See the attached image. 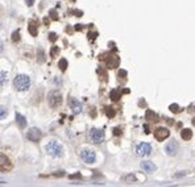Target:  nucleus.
<instances>
[{
	"label": "nucleus",
	"mask_w": 195,
	"mask_h": 187,
	"mask_svg": "<svg viewBox=\"0 0 195 187\" xmlns=\"http://www.w3.org/2000/svg\"><path fill=\"white\" fill-rule=\"evenodd\" d=\"M120 96H121V92L119 90H112V91H111V94H109V98L112 99V100H115V102L119 100Z\"/></svg>",
	"instance_id": "a211bd4d"
},
{
	"label": "nucleus",
	"mask_w": 195,
	"mask_h": 187,
	"mask_svg": "<svg viewBox=\"0 0 195 187\" xmlns=\"http://www.w3.org/2000/svg\"><path fill=\"white\" fill-rule=\"evenodd\" d=\"M90 139L92 142H95V144H102L104 141V132L102 129L94 128L90 130Z\"/></svg>",
	"instance_id": "39448f33"
},
{
	"label": "nucleus",
	"mask_w": 195,
	"mask_h": 187,
	"mask_svg": "<svg viewBox=\"0 0 195 187\" xmlns=\"http://www.w3.org/2000/svg\"><path fill=\"white\" fill-rule=\"evenodd\" d=\"M8 116V109L3 107V106H0V120H3Z\"/></svg>",
	"instance_id": "aec40b11"
},
{
	"label": "nucleus",
	"mask_w": 195,
	"mask_h": 187,
	"mask_svg": "<svg viewBox=\"0 0 195 187\" xmlns=\"http://www.w3.org/2000/svg\"><path fill=\"white\" fill-rule=\"evenodd\" d=\"M2 52H3V43L0 42V53H2Z\"/></svg>",
	"instance_id": "72a5a7b5"
},
{
	"label": "nucleus",
	"mask_w": 195,
	"mask_h": 187,
	"mask_svg": "<svg viewBox=\"0 0 195 187\" xmlns=\"http://www.w3.org/2000/svg\"><path fill=\"white\" fill-rule=\"evenodd\" d=\"M88 36H91V38H96V33H90Z\"/></svg>",
	"instance_id": "7c9ffc66"
},
{
	"label": "nucleus",
	"mask_w": 195,
	"mask_h": 187,
	"mask_svg": "<svg viewBox=\"0 0 195 187\" xmlns=\"http://www.w3.org/2000/svg\"><path fill=\"white\" fill-rule=\"evenodd\" d=\"M146 120H149V121H158V117L154 112L149 109V111H146Z\"/></svg>",
	"instance_id": "f3484780"
},
{
	"label": "nucleus",
	"mask_w": 195,
	"mask_h": 187,
	"mask_svg": "<svg viewBox=\"0 0 195 187\" xmlns=\"http://www.w3.org/2000/svg\"><path fill=\"white\" fill-rule=\"evenodd\" d=\"M26 4H28V5H29V7H30V5L33 4V0H26Z\"/></svg>",
	"instance_id": "2f4dec72"
},
{
	"label": "nucleus",
	"mask_w": 195,
	"mask_h": 187,
	"mask_svg": "<svg viewBox=\"0 0 195 187\" xmlns=\"http://www.w3.org/2000/svg\"><path fill=\"white\" fill-rule=\"evenodd\" d=\"M29 32L32 33V36H37V33H38V30H37V24L35 23V21H29Z\"/></svg>",
	"instance_id": "dca6fc26"
},
{
	"label": "nucleus",
	"mask_w": 195,
	"mask_h": 187,
	"mask_svg": "<svg viewBox=\"0 0 195 187\" xmlns=\"http://www.w3.org/2000/svg\"><path fill=\"white\" fill-rule=\"evenodd\" d=\"M48 100H49V104H50V107H58L61 103H62V95L58 92V91H52L49 94V96H48Z\"/></svg>",
	"instance_id": "7ed1b4c3"
},
{
	"label": "nucleus",
	"mask_w": 195,
	"mask_h": 187,
	"mask_svg": "<svg viewBox=\"0 0 195 187\" xmlns=\"http://www.w3.org/2000/svg\"><path fill=\"white\" fill-rule=\"evenodd\" d=\"M150 152H152V146H150V144H148V142H141V144H138L136 148V154L138 157L149 156Z\"/></svg>",
	"instance_id": "20e7f679"
},
{
	"label": "nucleus",
	"mask_w": 195,
	"mask_h": 187,
	"mask_svg": "<svg viewBox=\"0 0 195 187\" xmlns=\"http://www.w3.org/2000/svg\"><path fill=\"white\" fill-rule=\"evenodd\" d=\"M169 108H170V111H171V112H179V111H181L179 107H178L177 104H171V106H170Z\"/></svg>",
	"instance_id": "393cba45"
},
{
	"label": "nucleus",
	"mask_w": 195,
	"mask_h": 187,
	"mask_svg": "<svg viewBox=\"0 0 195 187\" xmlns=\"http://www.w3.org/2000/svg\"><path fill=\"white\" fill-rule=\"evenodd\" d=\"M12 40H13L15 42H19V41H20V32H19V30H15V32H13Z\"/></svg>",
	"instance_id": "b1692460"
},
{
	"label": "nucleus",
	"mask_w": 195,
	"mask_h": 187,
	"mask_svg": "<svg viewBox=\"0 0 195 187\" xmlns=\"http://www.w3.org/2000/svg\"><path fill=\"white\" fill-rule=\"evenodd\" d=\"M58 54H59V49H58L57 46H53V49L50 50V56H52V57L54 58V57H57Z\"/></svg>",
	"instance_id": "5701e85b"
},
{
	"label": "nucleus",
	"mask_w": 195,
	"mask_h": 187,
	"mask_svg": "<svg viewBox=\"0 0 195 187\" xmlns=\"http://www.w3.org/2000/svg\"><path fill=\"white\" fill-rule=\"evenodd\" d=\"M50 17H52L53 20H57V19H58L57 12H55V11H50Z\"/></svg>",
	"instance_id": "a878e982"
},
{
	"label": "nucleus",
	"mask_w": 195,
	"mask_h": 187,
	"mask_svg": "<svg viewBox=\"0 0 195 187\" xmlns=\"http://www.w3.org/2000/svg\"><path fill=\"white\" fill-rule=\"evenodd\" d=\"M11 167H12V165H11L9 159L4 154H0V170H9Z\"/></svg>",
	"instance_id": "9b49d317"
},
{
	"label": "nucleus",
	"mask_w": 195,
	"mask_h": 187,
	"mask_svg": "<svg viewBox=\"0 0 195 187\" xmlns=\"http://www.w3.org/2000/svg\"><path fill=\"white\" fill-rule=\"evenodd\" d=\"M70 178H71V179H77V178H81V175H79V174H75V175H70Z\"/></svg>",
	"instance_id": "c85d7f7f"
},
{
	"label": "nucleus",
	"mask_w": 195,
	"mask_h": 187,
	"mask_svg": "<svg viewBox=\"0 0 195 187\" xmlns=\"http://www.w3.org/2000/svg\"><path fill=\"white\" fill-rule=\"evenodd\" d=\"M81 158L86 163H94L96 161V154H95V152H94V150L85 149V150L81 152Z\"/></svg>",
	"instance_id": "423d86ee"
},
{
	"label": "nucleus",
	"mask_w": 195,
	"mask_h": 187,
	"mask_svg": "<svg viewBox=\"0 0 195 187\" xmlns=\"http://www.w3.org/2000/svg\"><path fill=\"white\" fill-rule=\"evenodd\" d=\"M16 120H17V124L21 126V128H25L26 126V119H25V116H23V115L17 113L16 115Z\"/></svg>",
	"instance_id": "2eb2a0df"
},
{
	"label": "nucleus",
	"mask_w": 195,
	"mask_h": 187,
	"mask_svg": "<svg viewBox=\"0 0 195 187\" xmlns=\"http://www.w3.org/2000/svg\"><path fill=\"white\" fill-rule=\"evenodd\" d=\"M26 137H28V140H30L33 142H37V141H40V139L42 137V133L38 128H32L29 132H28Z\"/></svg>",
	"instance_id": "6e6552de"
},
{
	"label": "nucleus",
	"mask_w": 195,
	"mask_h": 187,
	"mask_svg": "<svg viewBox=\"0 0 195 187\" xmlns=\"http://www.w3.org/2000/svg\"><path fill=\"white\" fill-rule=\"evenodd\" d=\"M169 136H170V132L168 128H157L154 130V137L158 141H164V140L168 139Z\"/></svg>",
	"instance_id": "0eeeda50"
},
{
	"label": "nucleus",
	"mask_w": 195,
	"mask_h": 187,
	"mask_svg": "<svg viewBox=\"0 0 195 187\" xmlns=\"http://www.w3.org/2000/svg\"><path fill=\"white\" fill-rule=\"evenodd\" d=\"M141 169L142 170H145L146 173H153L156 171V165L153 162H149V161H145V162H141Z\"/></svg>",
	"instance_id": "f8f14e48"
},
{
	"label": "nucleus",
	"mask_w": 195,
	"mask_h": 187,
	"mask_svg": "<svg viewBox=\"0 0 195 187\" xmlns=\"http://www.w3.org/2000/svg\"><path fill=\"white\" fill-rule=\"evenodd\" d=\"M75 29H77V30H81V29H82V26H81V25H77V26H75Z\"/></svg>",
	"instance_id": "473e14b6"
},
{
	"label": "nucleus",
	"mask_w": 195,
	"mask_h": 187,
	"mask_svg": "<svg viewBox=\"0 0 195 187\" xmlns=\"http://www.w3.org/2000/svg\"><path fill=\"white\" fill-rule=\"evenodd\" d=\"M119 76H120V78H121V76H123V78H125V76H127V71L125 70H120L119 71Z\"/></svg>",
	"instance_id": "cd10ccee"
},
{
	"label": "nucleus",
	"mask_w": 195,
	"mask_h": 187,
	"mask_svg": "<svg viewBox=\"0 0 195 187\" xmlns=\"http://www.w3.org/2000/svg\"><path fill=\"white\" fill-rule=\"evenodd\" d=\"M181 137L185 141H188V140H191L193 139V130L191 129H183L181 132Z\"/></svg>",
	"instance_id": "4468645a"
},
{
	"label": "nucleus",
	"mask_w": 195,
	"mask_h": 187,
	"mask_svg": "<svg viewBox=\"0 0 195 187\" xmlns=\"http://www.w3.org/2000/svg\"><path fill=\"white\" fill-rule=\"evenodd\" d=\"M114 133H115L116 136H119V135L121 133V132H120V129H119V128H115V132H114Z\"/></svg>",
	"instance_id": "c756f323"
},
{
	"label": "nucleus",
	"mask_w": 195,
	"mask_h": 187,
	"mask_svg": "<svg viewBox=\"0 0 195 187\" xmlns=\"http://www.w3.org/2000/svg\"><path fill=\"white\" fill-rule=\"evenodd\" d=\"M49 40L50 41H55V40H57V34H55V33H50V34H49Z\"/></svg>",
	"instance_id": "bb28decb"
},
{
	"label": "nucleus",
	"mask_w": 195,
	"mask_h": 187,
	"mask_svg": "<svg viewBox=\"0 0 195 187\" xmlns=\"http://www.w3.org/2000/svg\"><path fill=\"white\" fill-rule=\"evenodd\" d=\"M58 66H59V69H61V70H62V71H65L66 69H67V61H66L65 58H62V59H61V61H59Z\"/></svg>",
	"instance_id": "412c9836"
},
{
	"label": "nucleus",
	"mask_w": 195,
	"mask_h": 187,
	"mask_svg": "<svg viewBox=\"0 0 195 187\" xmlns=\"http://www.w3.org/2000/svg\"><path fill=\"white\" fill-rule=\"evenodd\" d=\"M119 63H120V59L116 54H111V56H108V58L105 59V65H107L108 69H116L119 66Z\"/></svg>",
	"instance_id": "1a4fd4ad"
},
{
	"label": "nucleus",
	"mask_w": 195,
	"mask_h": 187,
	"mask_svg": "<svg viewBox=\"0 0 195 187\" xmlns=\"http://www.w3.org/2000/svg\"><path fill=\"white\" fill-rule=\"evenodd\" d=\"M70 107H71V109H73L74 113H79L82 111V104L78 100H75V99H71L70 100Z\"/></svg>",
	"instance_id": "ddd939ff"
},
{
	"label": "nucleus",
	"mask_w": 195,
	"mask_h": 187,
	"mask_svg": "<svg viewBox=\"0 0 195 187\" xmlns=\"http://www.w3.org/2000/svg\"><path fill=\"white\" fill-rule=\"evenodd\" d=\"M178 149H179V146H178L175 141H170L169 144H166V146H165V152L168 156H175L178 153Z\"/></svg>",
	"instance_id": "9d476101"
},
{
	"label": "nucleus",
	"mask_w": 195,
	"mask_h": 187,
	"mask_svg": "<svg viewBox=\"0 0 195 187\" xmlns=\"http://www.w3.org/2000/svg\"><path fill=\"white\" fill-rule=\"evenodd\" d=\"M46 152L53 157H61L63 154V148L57 141H50L46 145Z\"/></svg>",
	"instance_id": "f03ea898"
},
{
	"label": "nucleus",
	"mask_w": 195,
	"mask_h": 187,
	"mask_svg": "<svg viewBox=\"0 0 195 187\" xmlns=\"http://www.w3.org/2000/svg\"><path fill=\"white\" fill-rule=\"evenodd\" d=\"M13 84H15V87H16V90H17V91H26L30 87V78L28 75L20 74V75H17L15 78Z\"/></svg>",
	"instance_id": "f257e3e1"
},
{
	"label": "nucleus",
	"mask_w": 195,
	"mask_h": 187,
	"mask_svg": "<svg viewBox=\"0 0 195 187\" xmlns=\"http://www.w3.org/2000/svg\"><path fill=\"white\" fill-rule=\"evenodd\" d=\"M193 125H195V119H193Z\"/></svg>",
	"instance_id": "f704fd0d"
},
{
	"label": "nucleus",
	"mask_w": 195,
	"mask_h": 187,
	"mask_svg": "<svg viewBox=\"0 0 195 187\" xmlns=\"http://www.w3.org/2000/svg\"><path fill=\"white\" fill-rule=\"evenodd\" d=\"M7 80H8V75L5 71H0V86H3L7 83Z\"/></svg>",
	"instance_id": "6ab92c4d"
},
{
	"label": "nucleus",
	"mask_w": 195,
	"mask_h": 187,
	"mask_svg": "<svg viewBox=\"0 0 195 187\" xmlns=\"http://www.w3.org/2000/svg\"><path fill=\"white\" fill-rule=\"evenodd\" d=\"M105 113H107L108 117H114L115 116V109L111 108V107H107V108H105Z\"/></svg>",
	"instance_id": "4be33fe9"
}]
</instances>
